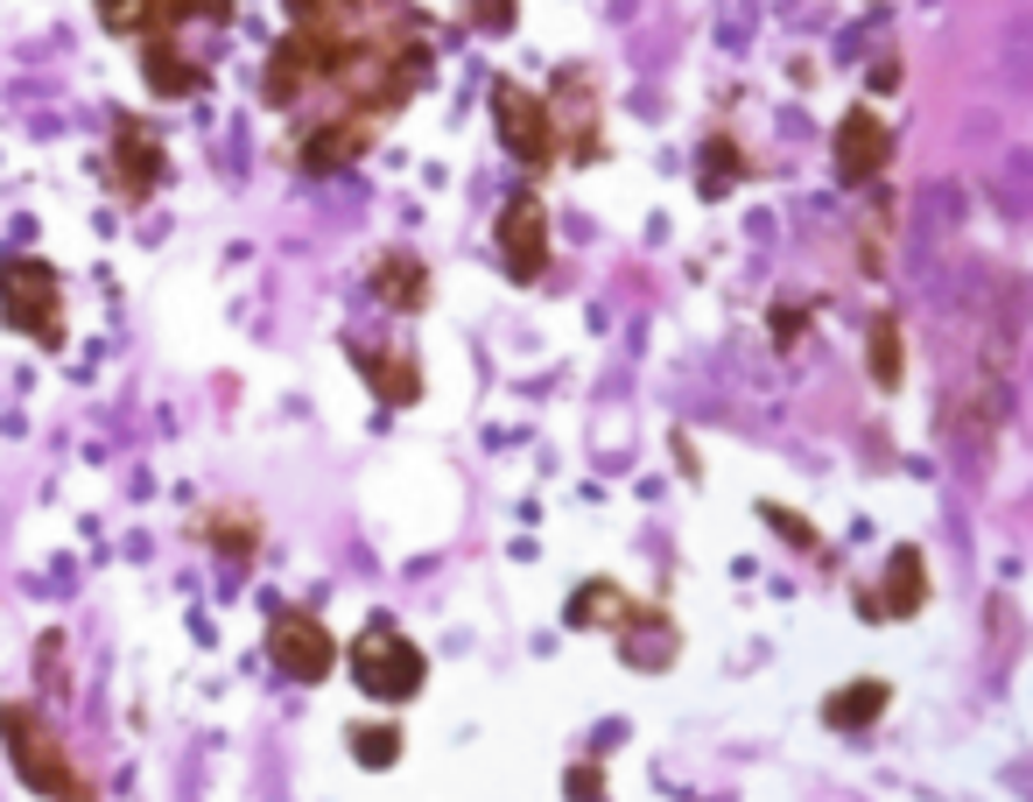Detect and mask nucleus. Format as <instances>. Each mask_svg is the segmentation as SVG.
Wrapping results in <instances>:
<instances>
[{"label":"nucleus","mask_w":1033,"mask_h":802,"mask_svg":"<svg viewBox=\"0 0 1033 802\" xmlns=\"http://www.w3.org/2000/svg\"><path fill=\"white\" fill-rule=\"evenodd\" d=\"M0 747H8L14 774H22L35 795H50V802H99V789H92V781L78 774V760H71L64 732H56L35 704H0Z\"/></svg>","instance_id":"f257e3e1"},{"label":"nucleus","mask_w":1033,"mask_h":802,"mask_svg":"<svg viewBox=\"0 0 1033 802\" xmlns=\"http://www.w3.org/2000/svg\"><path fill=\"white\" fill-rule=\"evenodd\" d=\"M0 317L22 338H35L43 352L64 346V282H56V267L29 261V254L0 261Z\"/></svg>","instance_id":"f03ea898"},{"label":"nucleus","mask_w":1033,"mask_h":802,"mask_svg":"<svg viewBox=\"0 0 1033 802\" xmlns=\"http://www.w3.org/2000/svg\"><path fill=\"white\" fill-rule=\"evenodd\" d=\"M423 647H415L408 634H401L394 620H366V634L352 641V683L366 697L380 704H408L415 690H423Z\"/></svg>","instance_id":"7ed1b4c3"},{"label":"nucleus","mask_w":1033,"mask_h":802,"mask_svg":"<svg viewBox=\"0 0 1033 802\" xmlns=\"http://www.w3.org/2000/svg\"><path fill=\"white\" fill-rule=\"evenodd\" d=\"M267 662H275L289 683H323L331 662H338L331 626L317 613H302V605H267Z\"/></svg>","instance_id":"20e7f679"},{"label":"nucleus","mask_w":1033,"mask_h":802,"mask_svg":"<svg viewBox=\"0 0 1033 802\" xmlns=\"http://www.w3.org/2000/svg\"><path fill=\"white\" fill-rule=\"evenodd\" d=\"M162 169H169L162 162V141L141 120H127V113H120V127H113V177H120V198L141 204L148 190L162 183Z\"/></svg>","instance_id":"39448f33"},{"label":"nucleus","mask_w":1033,"mask_h":802,"mask_svg":"<svg viewBox=\"0 0 1033 802\" xmlns=\"http://www.w3.org/2000/svg\"><path fill=\"white\" fill-rule=\"evenodd\" d=\"M492 99H500V134H507V148H513V156H528V162H542V156H549V127H542V106H534L521 85H500Z\"/></svg>","instance_id":"423d86ee"},{"label":"nucleus","mask_w":1033,"mask_h":802,"mask_svg":"<svg viewBox=\"0 0 1033 802\" xmlns=\"http://www.w3.org/2000/svg\"><path fill=\"white\" fill-rule=\"evenodd\" d=\"M500 246H507V267H513V275H534V267H542V204H534V198H513V204H507Z\"/></svg>","instance_id":"0eeeda50"},{"label":"nucleus","mask_w":1033,"mask_h":802,"mask_svg":"<svg viewBox=\"0 0 1033 802\" xmlns=\"http://www.w3.org/2000/svg\"><path fill=\"white\" fill-rule=\"evenodd\" d=\"M878 162H886V127H878L872 113H851L844 134H837V169L858 183V177H872Z\"/></svg>","instance_id":"6e6552de"},{"label":"nucleus","mask_w":1033,"mask_h":802,"mask_svg":"<svg viewBox=\"0 0 1033 802\" xmlns=\"http://www.w3.org/2000/svg\"><path fill=\"white\" fill-rule=\"evenodd\" d=\"M373 289L394 303V310H423V267H415L408 254H387L373 267Z\"/></svg>","instance_id":"1a4fd4ad"},{"label":"nucleus","mask_w":1033,"mask_h":802,"mask_svg":"<svg viewBox=\"0 0 1033 802\" xmlns=\"http://www.w3.org/2000/svg\"><path fill=\"white\" fill-rule=\"evenodd\" d=\"M352 8H359V0H289L296 29H317V35H344V22H352Z\"/></svg>","instance_id":"9d476101"},{"label":"nucleus","mask_w":1033,"mask_h":802,"mask_svg":"<svg viewBox=\"0 0 1033 802\" xmlns=\"http://www.w3.org/2000/svg\"><path fill=\"white\" fill-rule=\"evenodd\" d=\"M352 753H359V768H394V760H401V732H394V725H359Z\"/></svg>","instance_id":"9b49d317"},{"label":"nucleus","mask_w":1033,"mask_h":802,"mask_svg":"<svg viewBox=\"0 0 1033 802\" xmlns=\"http://www.w3.org/2000/svg\"><path fill=\"white\" fill-rule=\"evenodd\" d=\"M878 704H886V690H878V683H865V690H844V697H837V704H830V718H837V725H851V718H872Z\"/></svg>","instance_id":"f8f14e48"},{"label":"nucleus","mask_w":1033,"mask_h":802,"mask_svg":"<svg viewBox=\"0 0 1033 802\" xmlns=\"http://www.w3.org/2000/svg\"><path fill=\"white\" fill-rule=\"evenodd\" d=\"M914 599H922V563L901 549V557H893V605H914Z\"/></svg>","instance_id":"ddd939ff"}]
</instances>
